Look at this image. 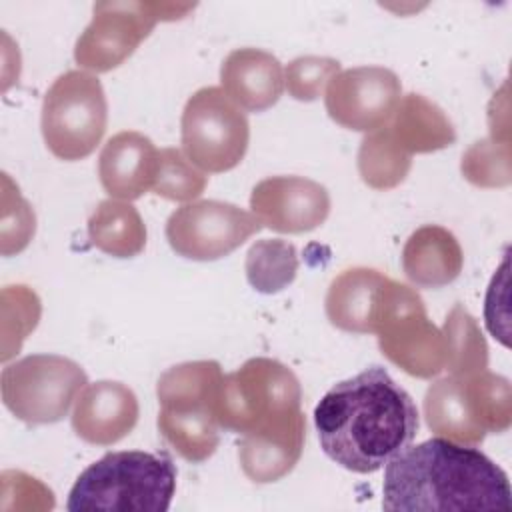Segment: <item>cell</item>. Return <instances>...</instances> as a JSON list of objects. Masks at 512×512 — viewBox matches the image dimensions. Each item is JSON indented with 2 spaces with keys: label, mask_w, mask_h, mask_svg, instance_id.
<instances>
[{
  "label": "cell",
  "mask_w": 512,
  "mask_h": 512,
  "mask_svg": "<svg viewBox=\"0 0 512 512\" xmlns=\"http://www.w3.org/2000/svg\"><path fill=\"white\" fill-rule=\"evenodd\" d=\"M314 426L330 460L350 472L372 474L416 438L418 408L384 368L370 366L322 396Z\"/></svg>",
  "instance_id": "cell-1"
},
{
  "label": "cell",
  "mask_w": 512,
  "mask_h": 512,
  "mask_svg": "<svg viewBox=\"0 0 512 512\" xmlns=\"http://www.w3.org/2000/svg\"><path fill=\"white\" fill-rule=\"evenodd\" d=\"M510 504L506 472L478 448L442 436L406 446L384 470L386 512L508 510Z\"/></svg>",
  "instance_id": "cell-2"
},
{
  "label": "cell",
  "mask_w": 512,
  "mask_h": 512,
  "mask_svg": "<svg viewBox=\"0 0 512 512\" xmlns=\"http://www.w3.org/2000/svg\"><path fill=\"white\" fill-rule=\"evenodd\" d=\"M176 474V464L164 452H108L76 478L66 508L166 512L176 492Z\"/></svg>",
  "instance_id": "cell-3"
},
{
  "label": "cell",
  "mask_w": 512,
  "mask_h": 512,
  "mask_svg": "<svg viewBox=\"0 0 512 512\" xmlns=\"http://www.w3.org/2000/svg\"><path fill=\"white\" fill-rule=\"evenodd\" d=\"M222 378L216 360L182 362L158 378V430L188 462L208 460L220 444L216 402Z\"/></svg>",
  "instance_id": "cell-4"
},
{
  "label": "cell",
  "mask_w": 512,
  "mask_h": 512,
  "mask_svg": "<svg viewBox=\"0 0 512 512\" xmlns=\"http://www.w3.org/2000/svg\"><path fill=\"white\" fill-rule=\"evenodd\" d=\"M428 428L452 442L478 446L488 432L512 424V390L508 378L488 370L436 380L424 396Z\"/></svg>",
  "instance_id": "cell-5"
},
{
  "label": "cell",
  "mask_w": 512,
  "mask_h": 512,
  "mask_svg": "<svg viewBox=\"0 0 512 512\" xmlns=\"http://www.w3.org/2000/svg\"><path fill=\"white\" fill-rule=\"evenodd\" d=\"M300 402L296 374L278 360L258 356L222 378L216 416L220 428L236 434L268 432L302 418Z\"/></svg>",
  "instance_id": "cell-6"
},
{
  "label": "cell",
  "mask_w": 512,
  "mask_h": 512,
  "mask_svg": "<svg viewBox=\"0 0 512 512\" xmlns=\"http://www.w3.org/2000/svg\"><path fill=\"white\" fill-rule=\"evenodd\" d=\"M108 122L102 82L86 70L60 74L42 100L40 128L48 150L60 160H82L100 144Z\"/></svg>",
  "instance_id": "cell-7"
},
{
  "label": "cell",
  "mask_w": 512,
  "mask_h": 512,
  "mask_svg": "<svg viewBox=\"0 0 512 512\" xmlns=\"http://www.w3.org/2000/svg\"><path fill=\"white\" fill-rule=\"evenodd\" d=\"M88 384L86 372L58 354H30L2 368L4 406L26 424L60 422Z\"/></svg>",
  "instance_id": "cell-8"
},
{
  "label": "cell",
  "mask_w": 512,
  "mask_h": 512,
  "mask_svg": "<svg viewBox=\"0 0 512 512\" xmlns=\"http://www.w3.org/2000/svg\"><path fill=\"white\" fill-rule=\"evenodd\" d=\"M180 142L184 156L202 172H228L248 150L250 124L222 88L204 86L182 110Z\"/></svg>",
  "instance_id": "cell-9"
},
{
  "label": "cell",
  "mask_w": 512,
  "mask_h": 512,
  "mask_svg": "<svg viewBox=\"0 0 512 512\" xmlns=\"http://www.w3.org/2000/svg\"><path fill=\"white\" fill-rule=\"evenodd\" d=\"M194 4L168 2H96L90 24L78 36L74 60L90 72L120 66L158 22L184 18Z\"/></svg>",
  "instance_id": "cell-10"
},
{
  "label": "cell",
  "mask_w": 512,
  "mask_h": 512,
  "mask_svg": "<svg viewBox=\"0 0 512 512\" xmlns=\"http://www.w3.org/2000/svg\"><path fill=\"white\" fill-rule=\"evenodd\" d=\"M382 354L416 378H434L446 368V344L426 314L416 290L394 282L386 312L376 330Z\"/></svg>",
  "instance_id": "cell-11"
},
{
  "label": "cell",
  "mask_w": 512,
  "mask_h": 512,
  "mask_svg": "<svg viewBox=\"0 0 512 512\" xmlns=\"http://www.w3.org/2000/svg\"><path fill=\"white\" fill-rule=\"evenodd\" d=\"M260 230L262 224L252 212L220 200L188 202L166 220L170 248L196 262L224 258Z\"/></svg>",
  "instance_id": "cell-12"
},
{
  "label": "cell",
  "mask_w": 512,
  "mask_h": 512,
  "mask_svg": "<svg viewBox=\"0 0 512 512\" xmlns=\"http://www.w3.org/2000/svg\"><path fill=\"white\" fill-rule=\"evenodd\" d=\"M402 84L396 72L384 66H356L340 70L326 86L328 116L356 132H374L386 126L400 102Z\"/></svg>",
  "instance_id": "cell-13"
},
{
  "label": "cell",
  "mask_w": 512,
  "mask_h": 512,
  "mask_svg": "<svg viewBox=\"0 0 512 512\" xmlns=\"http://www.w3.org/2000/svg\"><path fill=\"white\" fill-rule=\"evenodd\" d=\"M252 214L262 226L282 234H302L318 228L330 214L328 190L304 176H270L250 194Z\"/></svg>",
  "instance_id": "cell-14"
},
{
  "label": "cell",
  "mask_w": 512,
  "mask_h": 512,
  "mask_svg": "<svg viewBox=\"0 0 512 512\" xmlns=\"http://www.w3.org/2000/svg\"><path fill=\"white\" fill-rule=\"evenodd\" d=\"M396 280L374 268L340 272L326 292L324 308L332 326L354 334H376Z\"/></svg>",
  "instance_id": "cell-15"
},
{
  "label": "cell",
  "mask_w": 512,
  "mask_h": 512,
  "mask_svg": "<svg viewBox=\"0 0 512 512\" xmlns=\"http://www.w3.org/2000/svg\"><path fill=\"white\" fill-rule=\"evenodd\" d=\"M138 414V398L126 384L100 380L78 394L72 428L88 444L112 446L132 432Z\"/></svg>",
  "instance_id": "cell-16"
},
{
  "label": "cell",
  "mask_w": 512,
  "mask_h": 512,
  "mask_svg": "<svg viewBox=\"0 0 512 512\" xmlns=\"http://www.w3.org/2000/svg\"><path fill=\"white\" fill-rule=\"evenodd\" d=\"M156 146L136 130H122L108 138L98 158V176L110 198L132 202L152 190L158 172Z\"/></svg>",
  "instance_id": "cell-17"
},
{
  "label": "cell",
  "mask_w": 512,
  "mask_h": 512,
  "mask_svg": "<svg viewBox=\"0 0 512 512\" xmlns=\"http://www.w3.org/2000/svg\"><path fill=\"white\" fill-rule=\"evenodd\" d=\"M222 90L248 112L272 108L284 90V72L276 56L260 48H236L220 66Z\"/></svg>",
  "instance_id": "cell-18"
},
{
  "label": "cell",
  "mask_w": 512,
  "mask_h": 512,
  "mask_svg": "<svg viewBox=\"0 0 512 512\" xmlns=\"http://www.w3.org/2000/svg\"><path fill=\"white\" fill-rule=\"evenodd\" d=\"M464 264L456 236L436 224L414 230L402 248V270L420 288H442L454 282Z\"/></svg>",
  "instance_id": "cell-19"
},
{
  "label": "cell",
  "mask_w": 512,
  "mask_h": 512,
  "mask_svg": "<svg viewBox=\"0 0 512 512\" xmlns=\"http://www.w3.org/2000/svg\"><path fill=\"white\" fill-rule=\"evenodd\" d=\"M306 440V418L270 430L244 434L238 444L242 472L256 484H268L284 478L298 464Z\"/></svg>",
  "instance_id": "cell-20"
},
{
  "label": "cell",
  "mask_w": 512,
  "mask_h": 512,
  "mask_svg": "<svg viewBox=\"0 0 512 512\" xmlns=\"http://www.w3.org/2000/svg\"><path fill=\"white\" fill-rule=\"evenodd\" d=\"M386 126L408 154H428L456 142V130L442 108L414 92L400 98Z\"/></svg>",
  "instance_id": "cell-21"
},
{
  "label": "cell",
  "mask_w": 512,
  "mask_h": 512,
  "mask_svg": "<svg viewBox=\"0 0 512 512\" xmlns=\"http://www.w3.org/2000/svg\"><path fill=\"white\" fill-rule=\"evenodd\" d=\"M88 238L108 256L134 258L146 246V226L130 202L108 198L98 202L88 218Z\"/></svg>",
  "instance_id": "cell-22"
},
{
  "label": "cell",
  "mask_w": 512,
  "mask_h": 512,
  "mask_svg": "<svg viewBox=\"0 0 512 512\" xmlns=\"http://www.w3.org/2000/svg\"><path fill=\"white\" fill-rule=\"evenodd\" d=\"M412 166L408 154L390 134L388 126L368 132L358 150V172L374 190H390L404 182Z\"/></svg>",
  "instance_id": "cell-23"
},
{
  "label": "cell",
  "mask_w": 512,
  "mask_h": 512,
  "mask_svg": "<svg viewBox=\"0 0 512 512\" xmlns=\"http://www.w3.org/2000/svg\"><path fill=\"white\" fill-rule=\"evenodd\" d=\"M250 286L262 294L288 288L298 272V252L282 238H264L250 246L244 262Z\"/></svg>",
  "instance_id": "cell-24"
},
{
  "label": "cell",
  "mask_w": 512,
  "mask_h": 512,
  "mask_svg": "<svg viewBox=\"0 0 512 512\" xmlns=\"http://www.w3.org/2000/svg\"><path fill=\"white\" fill-rule=\"evenodd\" d=\"M446 344V368L450 374L464 376L472 372L486 370L488 366V346L476 324V320L456 304L446 316L442 328Z\"/></svg>",
  "instance_id": "cell-25"
},
{
  "label": "cell",
  "mask_w": 512,
  "mask_h": 512,
  "mask_svg": "<svg viewBox=\"0 0 512 512\" xmlns=\"http://www.w3.org/2000/svg\"><path fill=\"white\" fill-rule=\"evenodd\" d=\"M208 184V176L196 168L182 150L162 148L158 154V172L152 192L166 200L190 202L198 198Z\"/></svg>",
  "instance_id": "cell-26"
},
{
  "label": "cell",
  "mask_w": 512,
  "mask_h": 512,
  "mask_svg": "<svg viewBox=\"0 0 512 512\" xmlns=\"http://www.w3.org/2000/svg\"><path fill=\"white\" fill-rule=\"evenodd\" d=\"M460 170L468 182L480 188L510 184V146L508 142L478 140L464 154Z\"/></svg>",
  "instance_id": "cell-27"
},
{
  "label": "cell",
  "mask_w": 512,
  "mask_h": 512,
  "mask_svg": "<svg viewBox=\"0 0 512 512\" xmlns=\"http://www.w3.org/2000/svg\"><path fill=\"white\" fill-rule=\"evenodd\" d=\"M340 72V62L326 56H300L294 58L284 70L288 94L294 100H316L328 82Z\"/></svg>",
  "instance_id": "cell-28"
}]
</instances>
